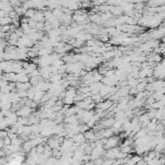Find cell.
Wrapping results in <instances>:
<instances>
[{"mask_svg":"<svg viewBox=\"0 0 165 165\" xmlns=\"http://www.w3.org/2000/svg\"><path fill=\"white\" fill-rule=\"evenodd\" d=\"M40 52H47V50H42V51H40ZM41 54V56H43V54H44V56H46V54L47 53H39Z\"/></svg>","mask_w":165,"mask_h":165,"instance_id":"7a4b0ae2","label":"cell"},{"mask_svg":"<svg viewBox=\"0 0 165 165\" xmlns=\"http://www.w3.org/2000/svg\"><path fill=\"white\" fill-rule=\"evenodd\" d=\"M30 113V108L28 106H25V107H22L21 109V111H19V115L22 116V117H25L27 115H29Z\"/></svg>","mask_w":165,"mask_h":165,"instance_id":"6da1fadb","label":"cell"}]
</instances>
